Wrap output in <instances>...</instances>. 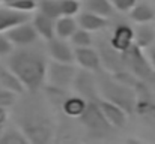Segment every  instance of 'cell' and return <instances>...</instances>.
Here are the masks:
<instances>
[{"mask_svg": "<svg viewBox=\"0 0 155 144\" xmlns=\"http://www.w3.org/2000/svg\"><path fill=\"white\" fill-rule=\"evenodd\" d=\"M8 8L23 12V14H30L32 11H35L38 8V2L36 0H15L14 3L8 5Z\"/></svg>", "mask_w": 155, "mask_h": 144, "instance_id": "23", "label": "cell"}, {"mask_svg": "<svg viewBox=\"0 0 155 144\" xmlns=\"http://www.w3.org/2000/svg\"><path fill=\"white\" fill-rule=\"evenodd\" d=\"M155 42V27L149 23L139 24V27L134 30V45L140 48H149Z\"/></svg>", "mask_w": 155, "mask_h": 144, "instance_id": "14", "label": "cell"}, {"mask_svg": "<svg viewBox=\"0 0 155 144\" xmlns=\"http://www.w3.org/2000/svg\"><path fill=\"white\" fill-rule=\"evenodd\" d=\"M29 14H23L18 11H14L11 8H0V33L6 32L8 29H11L15 24L29 21Z\"/></svg>", "mask_w": 155, "mask_h": 144, "instance_id": "12", "label": "cell"}, {"mask_svg": "<svg viewBox=\"0 0 155 144\" xmlns=\"http://www.w3.org/2000/svg\"><path fill=\"white\" fill-rule=\"evenodd\" d=\"M131 20L139 23V24H143V23H151L155 20V11L154 8L148 3H136L134 8L128 12Z\"/></svg>", "mask_w": 155, "mask_h": 144, "instance_id": "16", "label": "cell"}, {"mask_svg": "<svg viewBox=\"0 0 155 144\" xmlns=\"http://www.w3.org/2000/svg\"><path fill=\"white\" fill-rule=\"evenodd\" d=\"M0 143L2 144H27V143H30V141L24 135L23 131L8 129V131H3V134L0 137Z\"/></svg>", "mask_w": 155, "mask_h": 144, "instance_id": "20", "label": "cell"}, {"mask_svg": "<svg viewBox=\"0 0 155 144\" xmlns=\"http://www.w3.org/2000/svg\"><path fill=\"white\" fill-rule=\"evenodd\" d=\"M14 51V44L9 41L5 32L0 33V57H6Z\"/></svg>", "mask_w": 155, "mask_h": 144, "instance_id": "25", "label": "cell"}, {"mask_svg": "<svg viewBox=\"0 0 155 144\" xmlns=\"http://www.w3.org/2000/svg\"><path fill=\"white\" fill-rule=\"evenodd\" d=\"M110 45L117 53H125L134 45V30L127 24H119L113 32Z\"/></svg>", "mask_w": 155, "mask_h": 144, "instance_id": "9", "label": "cell"}, {"mask_svg": "<svg viewBox=\"0 0 155 144\" xmlns=\"http://www.w3.org/2000/svg\"><path fill=\"white\" fill-rule=\"evenodd\" d=\"M71 44L72 47H92V36L89 30H84L81 27H77V30L71 35Z\"/></svg>", "mask_w": 155, "mask_h": 144, "instance_id": "21", "label": "cell"}, {"mask_svg": "<svg viewBox=\"0 0 155 144\" xmlns=\"http://www.w3.org/2000/svg\"><path fill=\"white\" fill-rule=\"evenodd\" d=\"M149 63L152 66V69H155V47H149Z\"/></svg>", "mask_w": 155, "mask_h": 144, "instance_id": "28", "label": "cell"}, {"mask_svg": "<svg viewBox=\"0 0 155 144\" xmlns=\"http://www.w3.org/2000/svg\"><path fill=\"white\" fill-rule=\"evenodd\" d=\"M14 2H15V0H2V3H5L6 6H8V5H11V3H14Z\"/></svg>", "mask_w": 155, "mask_h": 144, "instance_id": "29", "label": "cell"}, {"mask_svg": "<svg viewBox=\"0 0 155 144\" xmlns=\"http://www.w3.org/2000/svg\"><path fill=\"white\" fill-rule=\"evenodd\" d=\"M2 134H3V126H0V137H2Z\"/></svg>", "mask_w": 155, "mask_h": 144, "instance_id": "30", "label": "cell"}, {"mask_svg": "<svg viewBox=\"0 0 155 144\" xmlns=\"http://www.w3.org/2000/svg\"><path fill=\"white\" fill-rule=\"evenodd\" d=\"M77 24H78V27H81L84 30H89L92 33V32H100V30L105 29L107 24H108V20L105 17L98 15V14L86 11V12H81L78 15Z\"/></svg>", "mask_w": 155, "mask_h": 144, "instance_id": "10", "label": "cell"}, {"mask_svg": "<svg viewBox=\"0 0 155 144\" xmlns=\"http://www.w3.org/2000/svg\"><path fill=\"white\" fill-rule=\"evenodd\" d=\"M84 8H86V11L98 14L105 18H108L114 14L111 0H84Z\"/></svg>", "mask_w": 155, "mask_h": 144, "instance_id": "18", "label": "cell"}, {"mask_svg": "<svg viewBox=\"0 0 155 144\" xmlns=\"http://www.w3.org/2000/svg\"><path fill=\"white\" fill-rule=\"evenodd\" d=\"M136 3L137 0H111L114 11H119V12H130Z\"/></svg>", "mask_w": 155, "mask_h": 144, "instance_id": "26", "label": "cell"}, {"mask_svg": "<svg viewBox=\"0 0 155 144\" xmlns=\"http://www.w3.org/2000/svg\"><path fill=\"white\" fill-rule=\"evenodd\" d=\"M0 87L9 92H14L15 95H23L26 92L20 78L9 68H5V66H0Z\"/></svg>", "mask_w": 155, "mask_h": 144, "instance_id": "13", "label": "cell"}, {"mask_svg": "<svg viewBox=\"0 0 155 144\" xmlns=\"http://www.w3.org/2000/svg\"><path fill=\"white\" fill-rule=\"evenodd\" d=\"M0 89H2V87H0Z\"/></svg>", "mask_w": 155, "mask_h": 144, "instance_id": "33", "label": "cell"}, {"mask_svg": "<svg viewBox=\"0 0 155 144\" xmlns=\"http://www.w3.org/2000/svg\"><path fill=\"white\" fill-rule=\"evenodd\" d=\"M8 68L20 78L26 92H38L47 78V63L41 53L23 47L9 54Z\"/></svg>", "mask_w": 155, "mask_h": 144, "instance_id": "1", "label": "cell"}, {"mask_svg": "<svg viewBox=\"0 0 155 144\" xmlns=\"http://www.w3.org/2000/svg\"><path fill=\"white\" fill-rule=\"evenodd\" d=\"M59 6H60V15L66 17H74L80 11V2L77 0H59Z\"/></svg>", "mask_w": 155, "mask_h": 144, "instance_id": "22", "label": "cell"}, {"mask_svg": "<svg viewBox=\"0 0 155 144\" xmlns=\"http://www.w3.org/2000/svg\"><path fill=\"white\" fill-rule=\"evenodd\" d=\"M8 108H3V107H0V126H5V123H6V120H8Z\"/></svg>", "mask_w": 155, "mask_h": 144, "instance_id": "27", "label": "cell"}, {"mask_svg": "<svg viewBox=\"0 0 155 144\" xmlns=\"http://www.w3.org/2000/svg\"><path fill=\"white\" fill-rule=\"evenodd\" d=\"M38 12L50 17L53 20H57L60 15V6H59V0H39L38 2Z\"/></svg>", "mask_w": 155, "mask_h": 144, "instance_id": "19", "label": "cell"}, {"mask_svg": "<svg viewBox=\"0 0 155 144\" xmlns=\"http://www.w3.org/2000/svg\"><path fill=\"white\" fill-rule=\"evenodd\" d=\"M78 119H80V120L83 122V125H86L91 131H108V129L111 128V126L108 125V122L105 120V117H104L103 111H101V108H100V105H98L97 101L87 102L84 113H83Z\"/></svg>", "mask_w": 155, "mask_h": 144, "instance_id": "4", "label": "cell"}, {"mask_svg": "<svg viewBox=\"0 0 155 144\" xmlns=\"http://www.w3.org/2000/svg\"><path fill=\"white\" fill-rule=\"evenodd\" d=\"M74 62H77L84 71L100 72L101 71V56L98 51L91 47H75L74 48Z\"/></svg>", "mask_w": 155, "mask_h": 144, "instance_id": "6", "label": "cell"}, {"mask_svg": "<svg viewBox=\"0 0 155 144\" xmlns=\"http://www.w3.org/2000/svg\"><path fill=\"white\" fill-rule=\"evenodd\" d=\"M5 33L9 38V41L14 44V47H29V45L35 44L38 39V33H36L35 27L32 26V23H29V21L15 24L11 29H8Z\"/></svg>", "mask_w": 155, "mask_h": 144, "instance_id": "2", "label": "cell"}, {"mask_svg": "<svg viewBox=\"0 0 155 144\" xmlns=\"http://www.w3.org/2000/svg\"><path fill=\"white\" fill-rule=\"evenodd\" d=\"M54 27H56V36L57 38L69 39L71 35L77 30L78 24H77V20H74V17L62 15L54 21Z\"/></svg>", "mask_w": 155, "mask_h": 144, "instance_id": "15", "label": "cell"}, {"mask_svg": "<svg viewBox=\"0 0 155 144\" xmlns=\"http://www.w3.org/2000/svg\"><path fill=\"white\" fill-rule=\"evenodd\" d=\"M86 105H87V101L84 98H81V96H71V98H68L63 102L62 108H63V113L66 116H69V117H80L84 113Z\"/></svg>", "mask_w": 155, "mask_h": 144, "instance_id": "17", "label": "cell"}, {"mask_svg": "<svg viewBox=\"0 0 155 144\" xmlns=\"http://www.w3.org/2000/svg\"><path fill=\"white\" fill-rule=\"evenodd\" d=\"M48 42V53L54 62L60 63H72L74 62V48L62 38H53Z\"/></svg>", "mask_w": 155, "mask_h": 144, "instance_id": "8", "label": "cell"}, {"mask_svg": "<svg viewBox=\"0 0 155 144\" xmlns=\"http://www.w3.org/2000/svg\"><path fill=\"white\" fill-rule=\"evenodd\" d=\"M54 21L50 17L41 14V12H36V15L33 17L32 20V26L35 27L38 36H41L42 39L45 41H50L53 38H56V27H54Z\"/></svg>", "mask_w": 155, "mask_h": 144, "instance_id": "11", "label": "cell"}, {"mask_svg": "<svg viewBox=\"0 0 155 144\" xmlns=\"http://www.w3.org/2000/svg\"><path fill=\"white\" fill-rule=\"evenodd\" d=\"M120 54H122V60H130L128 62V66H130V69L134 74L146 78L154 71L152 66H151V63H149V60H146L142 56L140 48L137 47V45H133L130 50H127L125 53H120Z\"/></svg>", "mask_w": 155, "mask_h": 144, "instance_id": "5", "label": "cell"}, {"mask_svg": "<svg viewBox=\"0 0 155 144\" xmlns=\"http://www.w3.org/2000/svg\"><path fill=\"white\" fill-rule=\"evenodd\" d=\"M77 2H84V0H77Z\"/></svg>", "mask_w": 155, "mask_h": 144, "instance_id": "31", "label": "cell"}, {"mask_svg": "<svg viewBox=\"0 0 155 144\" xmlns=\"http://www.w3.org/2000/svg\"><path fill=\"white\" fill-rule=\"evenodd\" d=\"M0 3H2V0H0Z\"/></svg>", "mask_w": 155, "mask_h": 144, "instance_id": "32", "label": "cell"}, {"mask_svg": "<svg viewBox=\"0 0 155 144\" xmlns=\"http://www.w3.org/2000/svg\"><path fill=\"white\" fill-rule=\"evenodd\" d=\"M47 77L53 86L65 89L68 87L74 78H75V69L71 66V63H60L54 62L47 68Z\"/></svg>", "mask_w": 155, "mask_h": 144, "instance_id": "3", "label": "cell"}, {"mask_svg": "<svg viewBox=\"0 0 155 144\" xmlns=\"http://www.w3.org/2000/svg\"><path fill=\"white\" fill-rule=\"evenodd\" d=\"M98 105H100L104 117H105V120L108 122L110 126H113V128H124L127 125V111L120 105H117L116 102L108 101V99L100 101Z\"/></svg>", "mask_w": 155, "mask_h": 144, "instance_id": "7", "label": "cell"}, {"mask_svg": "<svg viewBox=\"0 0 155 144\" xmlns=\"http://www.w3.org/2000/svg\"><path fill=\"white\" fill-rule=\"evenodd\" d=\"M17 96L14 92H9L6 89H0V107L3 108H11L15 101H17Z\"/></svg>", "mask_w": 155, "mask_h": 144, "instance_id": "24", "label": "cell"}]
</instances>
